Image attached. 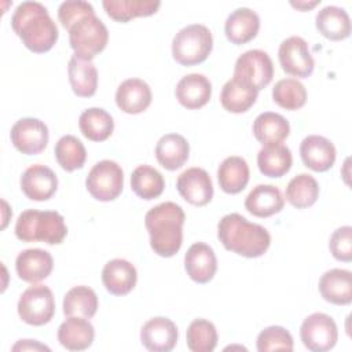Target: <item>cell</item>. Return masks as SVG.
Segmentation results:
<instances>
[{"label":"cell","mask_w":352,"mask_h":352,"mask_svg":"<svg viewBox=\"0 0 352 352\" xmlns=\"http://www.w3.org/2000/svg\"><path fill=\"white\" fill-rule=\"evenodd\" d=\"M257 95L258 91L252 85L238 77H232L221 88L220 103L224 110L239 114L248 111L256 103Z\"/></svg>","instance_id":"cell-28"},{"label":"cell","mask_w":352,"mask_h":352,"mask_svg":"<svg viewBox=\"0 0 352 352\" xmlns=\"http://www.w3.org/2000/svg\"><path fill=\"white\" fill-rule=\"evenodd\" d=\"M19 318L32 326L47 324L55 314V300L51 289L44 285L29 286L18 300Z\"/></svg>","instance_id":"cell-8"},{"label":"cell","mask_w":352,"mask_h":352,"mask_svg":"<svg viewBox=\"0 0 352 352\" xmlns=\"http://www.w3.org/2000/svg\"><path fill=\"white\" fill-rule=\"evenodd\" d=\"M136 280L138 272L135 265L124 258H113L102 270L103 286L113 296L128 294L136 286Z\"/></svg>","instance_id":"cell-20"},{"label":"cell","mask_w":352,"mask_h":352,"mask_svg":"<svg viewBox=\"0 0 352 352\" xmlns=\"http://www.w3.org/2000/svg\"><path fill=\"white\" fill-rule=\"evenodd\" d=\"M54 268V260L50 252L43 249H26L22 250L15 260V270L19 279L37 283L48 278Z\"/></svg>","instance_id":"cell-18"},{"label":"cell","mask_w":352,"mask_h":352,"mask_svg":"<svg viewBox=\"0 0 352 352\" xmlns=\"http://www.w3.org/2000/svg\"><path fill=\"white\" fill-rule=\"evenodd\" d=\"M292 164V151L282 143L265 144L257 153V166L268 177H282L290 170Z\"/></svg>","instance_id":"cell-30"},{"label":"cell","mask_w":352,"mask_h":352,"mask_svg":"<svg viewBox=\"0 0 352 352\" xmlns=\"http://www.w3.org/2000/svg\"><path fill=\"white\" fill-rule=\"evenodd\" d=\"M274 102L286 110H298L307 102V89L297 78H282L272 88Z\"/></svg>","instance_id":"cell-39"},{"label":"cell","mask_w":352,"mask_h":352,"mask_svg":"<svg viewBox=\"0 0 352 352\" xmlns=\"http://www.w3.org/2000/svg\"><path fill=\"white\" fill-rule=\"evenodd\" d=\"M217 238L227 250L248 258L263 256L271 245L267 228L250 223L239 213H228L220 219Z\"/></svg>","instance_id":"cell-3"},{"label":"cell","mask_w":352,"mask_h":352,"mask_svg":"<svg viewBox=\"0 0 352 352\" xmlns=\"http://www.w3.org/2000/svg\"><path fill=\"white\" fill-rule=\"evenodd\" d=\"M315 25L319 33L333 41H340L351 34V19L348 12L337 6H326L318 11Z\"/></svg>","instance_id":"cell-27"},{"label":"cell","mask_w":352,"mask_h":352,"mask_svg":"<svg viewBox=\"0 0 352 352\" xmlns=\"http://www.w3.org/2000/svg\"><path fill=\"white\" fill-rule=\"evenodd\" d=\"M234 77L243 80L256 91H260L272 81V59L265 51L249 50L238 56L234 66Z\"/></svg>","instance_id":"cell-10"},{"label":"cell","mask_w":352,"mask_h":352,"mask_svg":"<svg viewBox=\"0 0 352 352\" xmlns=\"http://www.w3.org/2000/svg\"><path fill=\"white\" fill-rule=\"evenodd\" d=\"M290 133L289 121L278 113L264 111L253 122V135L263 144L282 143Z\"/></svg>","instance_id":"cell-32"},{"label":"cell","mask_w":352,"mask_h":352,"mask_svg":"<svg viewBox=\"0 0 352 352\" xmlns=\"http://www.w3.org/2000/svg\"><path fill=\"white\" fill-rule=\"evenodd\" d=\"M184 268L191 280L208 283L217 271V258L213 249L205 242L192 243L184 256Z\"/></svg>","instance_id":"cell-16"},{"label":"cell","mask_w":352,"mask_h":352,"mask_svg":"<svg viewBox=\"0 0 352 352\" xmlns=\"http://www.w3.org/2000/svg\"><path fill=\"white\" fill-rule=\"evenodd\" d=\"M102 6L111 19L125 23L136 16L155 14L161 3L157 0H103Z\"/></svg>","instance_id":"cell-33"},{"label":"cell","mask_w":352,"mask_h":352,"mask_svg":"<svg viewBox=\"0 0 352 352\" xmlns=\"http://www.w3.org/2000/svg\"><path fill=\"white\" fill-rule=\"evenodd\" d=\"M95 14L91 3L82 0H67L60 3L58 8V19L65 29H70L78 19Z\"/></svg>","instance_id":"cell-42"},{"label":"cell","mask_w":352,"mask_h":352,"mask_svg":"<svg viewBox=\"0 0 352 352\" xmlns=\"http://www.w3.org/2000/svg\"><path fill=\"white\" fill-rule=\"evenodd\" d=\"M107 41L109 30L95 14L78 19L69 29V43L74 55L85 60H92L100 54Z\"/></svg>","instance_id":"cell-6"},{"label":"cell","mask_w":352,"mask_h":352,"mask_svg":"<svg viewBox=\"0 0 352 352\" xmlns=\"http://www.w3.org/2000/svg\"><path fill=\"white\" fill-rule=\"evenodd\" d=\"M176 324L164 316L148 319L140 330V341L150 352H169L177 342Z\"/></svg>","instance_id":"cell-14"},{"label":"cell","mask_w":352,"mask_h":352,"mask_svg":"<svg viewBox=\"0 0 352 352\" xmlns=\"http://www.w3.org/2000/svg\"><path fill=\"white\" fill-rule=\"evenodd\" d=\"M329 249L336 260L349 263L352 260V227L337 228L330 236Z\"/></svg>","instance_id":"cell-43"},{"label":"cell","mask_w":352,"mask_h":352,"mask_svg":"<svg viewBox=\"0 0 352 352\" xmlns=\"http://www.w3.org/2000/svg\"><path fill=\"white\" fill-rule=\"evenodd\" d=\"M54 153L58 164L66 172L82 168L87 160V150L82 142L73 135L62 136L56 142Z\"/></svg>","instance_id":"cell-38"},{"label":"cell","mask_w":352,"mask_h":352,"mask_svg":"<svg viewBox=\"0 0 352 352\" xmlns=\"http://www.w3.org/2000/svg\"><path fill=\"white\" fill-rule=\"evenodd\" d=\"M10 138L11 143L19 153L34 155L47 147L50 133L44 121L33 117H25L12 125Z\"/></svg>","instance_id":"cell-12"},{"label":"cell","mask_w":352,"mask_h":352,"mask_svg":"<svg viewBox=\"0 0 352 352\" xmlns=\"http://www.w3.org/2000/svg\"><path fill=\"white\" fill-rule=\"evenodd\" d=\"M319 3H320V0H316V1H312V3H304V1H297V3H294V1H292L290 4H292L293 7H296V8H298V10L305 11V10H309V8L315 7V6H318Z\"/></svg>","instance_id":"cell-45"},{"label":"cell","mask_w":352,"mask_h":352,"mask_svg":"<svg viewBox=\"0 0 352 352\" xmlns=\"http://www.w3.org/2000/svg\"><path fill=\"white\" fill-rule=\"evenodd\" d=\"M11 28L23 45L36 54L50 51L58 41L59 32L48 10L38 1H23L11 16Z\"/></svg>","instance_id":"cell-1"},{"label":"cell","mask_w":352,"mask_h":352,"mask_svg":"<svg viewBox=\"0 0 352 352\" xmlns=\"http://www.w3.org/2000/svg\"><path fill=\"white\" fill-rule=\"evenodd\" d=\"M187 346L192 352H212L217 345V330L214 324L206 319H194L186 334Z\"/></svg>","instance_id":"cell-40"},{"label":"cell","mask_w":352,"mask_h":352,"mask_svg":"<svg viewBox=\"0 0 352 352\" xmlns=\"http://www.w3.org/2000/svg\"><path fill=\"white\" fill-rule=\"evenodd\" d=\"M278 58L282 70L294 77L307 78L312 74L315 67V60L308 43L300 36L285 38L279 45Z\"/></svg>","instance_id":"cell-11"},{"label":"cell","mask_w":352,"mask_h":352,"mask_svg":"<svg viewBox=\"0 0 352 352\" xmlns=\"http://www.w3.org/2000/svg\"><path fill=\"white\" fill-rule=\"evenodd\" d=\"M285 206L280 190L272 184L256 186L245 199L246 210L256 217H270L279 213Z\"/></svg>","instance_id":"cell-25"},{"label":"cell","mask_w":352,"mask_h":352,"mask_svg":"<svg viewBox=\"0 0 352 352\" xmlns=\"http://www.w3.org/2000/svg\"><path fill=\"white\" fill-rule=\"evenodd\" d=\"M151 88L140 78H126L116 91V103L126 114L143 113L151 104Z\"/></svg>","instance_id":"cell-19"},{"label":"cell","mask_w":352,"mask_h":352,"mask_svg":"<svg viewBox=\"0 0 352 352\" xmlns=\"http://www.w3.org/2000/svg\"><path fill=\"white\" fill-rule=\"evenodd\" d=\"M78 126L88 140L104 142L114 131V121L104 109L89 107L80 114Z\"/></svg>","instance_id":"cell-34"},{"label":"cell","mask_w":352,"mask_h":352,"mask_svg":"<svg viewBox=\"0 0 352 352\" xmlns=\"http://www.w3.org/2000/svg\"><path fill=\"white\" fill-rule=\"evenodd\" d=\"M58 188L55 172L41 164L29 166L21 176V190L32 201H47Z\"/></svg>","instance_id":"cell-15"},{"label":"cell","mask_w":352,"mask_h":352,"mask_svg":"<svg viewBox=\"0 0 352 352\" xmlns=\"http://www.w3.org/2000/svg\"><path fill=\"white\" fill-rule=\"evenodd\" d=\"M131 188L139 198L150 201L162 194L165 180L161 172L155 168L150 165H139L131 175Z\"/></svg>","instance_id":"cell-36"},{"label":"cell","mask_w":352,"mask_h":352,"mask_svg":"<svg viewBox=\"0 0 352 352\" xmlns=\"http://www.w3.org/2000/svg\"><path fill=\"white\" fill-rule=\"evenodd\" d=\"M249 175V165L245 158L238 155L227 157L217 169L219 186L227 194H238L248 186Z\"/></svg>","instance_id":"cell-31"},{"label":"cell","mask_w":352,"mask_h":352,"mask_svg":"<svg viewBox=\"0 0 352 352\" xmlns=\"http://www.w3.org/2000/svg\"><path fill=\"white\" fill-rule=\"evenodd\" d=\"M212 48V32L201 23L187 25L172 40V56L183 66H194L205 62Z\"/></svg>","instance_id":"cell-5"},{"label":"cell","mask_w":352,"mask_h":352,"mask_svg":"<svg viewBox=\"0 0 352 352\" xmlns=\"http://www.w3.org/2000/svg\"><path fill=\"white\" fill-rule=\"evenodd\" d=\"M15 235L22 242L59 245L67 235L65 219L56 210H23L15 224Z\"/></svg>","instance_id":"cell-4"},{"label":"cell","mask_w":352,"mask_h":352,"mask_svg":"<svg viewBox=\"0 0 352 352\" xmlns=\"http://www.w3.org/2000/svg\"><path fill=\"white\" fill-rule=\"evenodd\" d=\"M63 314L66 316L92 318L99 307L96 293L84 285L72 287L63 297Z\"/></svg>","instance_id":"cell-35"},{"label":"cell","mask_w":352,"mask_h":352,"mask_svg":"<svg viewBox=\"0 0 352 352\" xmlns=\"http://www.w3.org/2000/svg\"><path fill=\"white\" fill-rule=\"evenodd\" d=\"M319 293L327 302L348 305L352 301V274L348 270L331 268L319 279Z\"/></svg>","instance_id":"cell-24"},{"label":"cell","mask_w":352,"mask_h":352,"mask_svg":"<svg viewBox=\"0 0 352 352\" xmlns=\"http://www.w3.org/2000/svg\"><path fill=\"white\" fill-rule=\"evenodd\" d=\"M336 147L324 136L309 135L300 144V155L304 165L315 172H326L336 162Z\"/></svg>","instance_id":"cell-17"},{"label":"cell","mask_w":352,"mask_h":352,"mask_svg":"<svg viewBox=\"0 0 352 352\" xmlns=\"http://www.w3.org/2000/svg\"><path fill=\"white\" fill-rule=\"evenodd\" d=\"M175 95L183 107L188 110L201 109L210 100L212 84L206 76L191 73L179 80Z\"/></svg>","instance_id":"cell-21"},{"label":"cell","mask_w":352,"mask_h":352,"mask_svg":"<svg viewBox=\"0 0 352 352\" xmlns=\"http://www.w3.org/2000/svg\"><path fill=\"white\" fill-rule=\"evenodd\" d=\"M300 338L304 346L312 352H326L334 348L338 330L334 319L323 312L311 314L300 327Z\"/></svg>","instance_id":"cell-9"},{"label":"cell","mask_w":352,"mask_h":352,"mask_svg":"<svg viewBox=\"0 0 352 352\" xmlns=\"http://www.w3.org/2000/svg\"><path fill=\"white\" fill-rule=\"evenodd\" d=\"M184 210L175 202H162L151 208L144 216V226L150 235V246L161 257L175 256L183 243Z\"/></svg>","instance_id":"cell-2"},{"label":"cell","mask_w":352,"mask_h":352,"mask_svg":"<svg viewBox=\"0 0 352 352\" xmlns=\"http://www.w3.org/2000/svg\"><path fill=\"white\" fill-rule=\"evenodd\" d=\"M12 351H50V348L36 340H19L12 346Z\"/></svg>","instance_id":"cell-44"},{"label":"cell","mask_w":352,"mask_h":352,"mask_svg":"<svg viewBox=\"0 0 352 352\" xmlns=\"http://www.w3.org/2000/svg\"><path fill=\"white\" fill-rule=\"evenodd\" d=\"M179 194L191 205L205 206L213 198V183L209 173L198 166L182 172L176 180Z\"/></svg>","instance_id":"cell-13"},{"label":"cell","mask_w":352,"mask_h":352,"mask_svg":"<svg viewBox=\"0 0 352 352\" xmlns=\"http://www.w3.org/2000/svg\"><path fill=\"white\" fill-rule=\"evenodd\" d=\"M318 197L319 184L316 179L308 173H300L287 183L286 199L292 206L297 209L312 206Z\"/></svg>","instance_id":"cell-37"},{"label":"cell","mask_w":352,"mask_h":352,"mask_svg":"<svg viewBox=\"0 0 352 352\" xmlns=\"http://www.w3.org/2000/svg\"><path fill=\"white\" fill-rule=\"evenodd\" d=\"M260 29V16L248 7L234 10L226 19L224 33L232 44L241 45L253 40Z\"/></svg>","instance_id":"cell-23"},{"label":"cell","mask_w":352,"mask_h":352,"mask_svg":"<svg viewBox=\"0 0 352 352\" xmlns=\"http://www.w3.org/2000/svg\"><path fill=\"white\" fill-rule=\"evenodd\" d=\"M257 351H293V337L282 326H268L257 336Z\"/></svg>","instance_id":"cell-41"},{"label":"cell","mask_w":352,"mask_h":352,"mask_svg":"<svg viewBox=\"0 0 352 352\" xmlns=\"http://www.w3.org/2000/svg\"><path fill=\"white\" fill-rule=\"evenodd\" d=\"M58 341L67 351L88 349L95 338V329L88 318L67 316L58 329Z\"/></svg>","instance_id":"cell-22"},{"label":"cell","mask_w":352,"mask_h":352,"mask_svg":"<svg viewBox=\"0 0 352 352\" xmlns=\"http://www.w3.org/2000/svg\"><path fill=\"white\" fill-rule=\"evenodd\" d=\"M85 187L98 201H114L124 188L122 168L111 160H102L96 162L88 172Z\"/></svg>","instance_id":"cell-7"},{"label":"cell","mask_w":352,"mask_h":352,"mask_svg":"<svg viewBox=\"0 0 352 352\" xmlns=\"http://www.w3.org/2000/svg\"><path fill=\"white\" fill-rule=\"evenodd\" d=\"M67 74L72 89L77 96L89 98L95 95L98 88V70L92 60L73 55L67 65Z\"/></svg>","instance_id":"cell-29"},{"label":"cell","mask_w":352,"mask_h":352,"mask_svg":"<svg viewBox=\"0 0 352 352\" xmlns=\"http://www.w3.org/2000/svg\"><path fill=\"white\" fill-rule=\"evenodd\" d=\"M190 144L179 133H166L155 144V158L166 170L182 168L188 160Z\"/></svg>","instance_id":"cell-26"}]
</instances>
